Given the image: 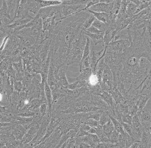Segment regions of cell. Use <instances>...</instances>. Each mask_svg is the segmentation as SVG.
<instances>
[{
	"mask_svg": "<svg viewBox=\"0 0 151 148\" xmlns=\"http://www.w3.org/2000/svg\"><path fill=\"white\" fill-rule=\"evenodd\" d=\"M132 44V41L126 40H118L111 41L106 48V53L122 54L127 51Z\"/></svg>",
	"mask_w": 151,
	"mask_h": 148,
	"instance_id": "6da1fadb",
	"label": "cell"
},
{
	"mask_svg": "<svg viewBox=\"0 0 151 148\" xmlns=\"http://www.w3.org/2000/svg\"><path fill=\"white\" fill-rule=\"evenodd\" d=\"M86 6L84 5H60V13L62 17V20L67 17L71 16L72 15L81 12V10Z\"/></svg>",
	"mask_w": 151,
	"mask_h": 148,
	"instance_id": "7a4b0ae2",
	"label": "cell"
},
{
	"mask_svg": "<svg viewBox=\"0 0 151 148\" xmlns=\"http://www.w3.org/2000/svg\"><path fill=\"white\" fill-rule=\"evenodd\" d=\"M68 66H65L60 68L59 70L54 71V75L57 85L59 87H62L63 89H68L69 86V82L66 76V71Z\"/></svg>",
	"mask_w": 151,
	"mask_h": 148,
	"instance_id": "3957f363",
	"label": "cell"
},
{
	"mask_svg": "<svg viewBox=\"0 0 151 148\" xmlns=\"http://www.w3.org/2000/svg\"><path fill=\"white\" fill-rule=\"evenodd\" d=\"M132 126L133 138L137 141H140L144 131V128L140 122L137 114L132 117Z\"/></svg>",
	"mask_w": 151,
	"mask_h": 148,
	"instance_id": "277c9868",
	"label": "cell"
},
{
	"mask_svg": "<svg viewBox=\"0 0 151 148\" xmlns=\"http://www.w3.org/2000/svg\"><path fill=\"white\" fill-rule=\"evenodd\" d=\"M137 115L144 129H148L151 126V111L145 108L138 111Z\"/></svg>",
	"mask_w": 151,
	"mask_h": 148,
	"instance_id": "5b68a950",
	"label": "cell"
},
{
	"mask_svg": "<svg viewBox=\"0 0 151 148\" xmlns=\"http://www.w3.org/2000/svg\"><path fill=\"white\" fill-rule=\"evenodd\" d=\"M60 9V5L58 6H51L40 9L38 13V16L42 20L48 17L54 16Z\"/></svg>",
	"mask_w": 151,
	"mask_h": 148,
	"instance_id": "8992f818",
	"label": "cell"
},
{
	"mask_svg": "<svg viewBox=\"0 0 151 148\" xmlns=\"http://www.w3.org/2000/svg\"><path fill=\"white\" fill-rule=\"evenodd\" d=\"M114 2V1H113L110 3L99 2L90 7L88 9L95 12L105 13L109 14L112 9Z\"/></svg>",
	"mask_w": 151,
	"mask_h": 148,
	"instance_id": "52a82bcc",
	"label": "cell"
},
{
	"mask_svg": "<svg viewBox=\"0 0 151 148\" xmlns=\"http://www.w3.org/2000/svg\"><path fill=\"white\" fill-rule=\"evenodd\" d=\"M40 125L32 123L30 128L28 130L27 133L23 137L21 142L23 144H26L31 142L36 136Z\"/></svg>",
	"mask_w": 151,
	"mask_h": 148,
	"instance_id": "ba28073f",
	"label": "cell"
},
{
	"mask_svg": "<svg viewBox=\"0 0 151 148\" xmlns=\"http://www.w3.org/2000/svg\"><path fill=\"white\" fill-rule=\"evenodd\" d=\"M31 125H24L20 124H15L13 129V134L17 140H22L23 137L27 133L28 130Z\"/></svg>",
	"mask_w": 151,
	"mask_h": 148,
	"instance_id": "9c48e42d",
	"label": "cell"
},
{
	"mask_svg": "<svg viewBox=\"0 0 151 148\" xmlns=\"http://www.w3.org/2000/svg\"><path fill=\"white\" fill-rule=\"evenodd\" d=\"M83 31L84 35L87 36V37H89L90 39L91 42L94 46H96L100 43L102 44L105 33H101V34H93L89 32L86 30H83Z\"/></svg>",
	"mask_w": 151,
	"mask_h": 148,
	"instance_id": "30bf717a",
	"label": "cell"
},
{
	"mask_svg": "<svg viewBox=\"0 0 151 148\" xmlns=\"http://www.w3.org/2000/svg\"><path fill=\"white\" fill-rule=\"evenodd\" d=\"M98 96L100 97L109 107L113 110L116 106V104L114 103L113 98L110 93L108 91L102 90L101 91Z\"/></svg>",
	"mask_w": 151,
	"mask_h": 148,
	"instance_id": "8fae6325",
	"label": "cell"
},
{
	"mask_svg": "<svg viewBox=\"0 0 151 148\" xmlns=\"http://www.w3.org/2000/svg\"><path fill=\"white\" fill-rule=\"evenodd\" d=\"M109 92L112 95L116 105L123 103L126 99L125 98L123 95L122 94L120 91L116 86H114L112 90L109 91Z\"/></svg>",
	"mask_w": 151,
	"mask_h": 148,
	"instance_id": "7c38bea8",
	"label": "cell"
},
{
	"mask_svg": "<svg viewBox=\"0 0 151 148\" xmlns=\"http://www.w3.org/2000/svg\"><path fill=\"white\" fill-rule=\"evenodd\" d=\"M89 12L93 14L94 17L96 18V19L100 21L103 23H105L106 24L110 25V21L109 19V14L105 13H98L95 12H92L91 10L87 9Z\"/></svg>",
	"mask_w": 151,
	"mask_h": 148,
	"instance_id": "4fadbf2b",
	"label": "cell"
},
{
	"mask_svg": "<svg viewBox=\"0 0 151 148\" xmlns=\"http://www.w3.org/2000/svg\"><path fill=\"white\" fill-rule=\"evenodd\" d=\"M40 8L60 5L62 4V1H36Z\"/></svg>",
	"mask_w": 151,
	"mask_h": 148,
	"instance_id": "5bb4252c",
	"label": "cell"
},
{
	"mask_svg": "<svg viewBox=\"0 0 151 148\" xmlns=\"http://www.w3.org/2000/svg\"><path fill=\"white\" fill-rule=\"evenodd\" d=\"M27 9L28 12L33 13L35 16L38 15L40 8L37 4L36 1H27L26 4Z\"/></svg>",
	"mask_w": 151,
	"mask_h": 148,
	"instance_id": "9a60e30c",
	"label": "cell"
},
{
	"mask_svg": "<svg viewBox=\"0 0 151 148\" xmlns=\"http://www.w3.org/2000/svg\"><path fill=\"white\" fill-rule=\"evenodd\" d=\"M102 126L104 135L109 139L111 134L115 130L113 124L112 122L111 121V119H110L109 122H108L106 124H105Z\"/></svg>",
	"mask_w": 151,
	"mask_h": 148,
	"instance_id": "2e32d148",
	"label": "cell"
},
{
	"mask_svg": "<svg viewBox=\"0 0 151 148\" xmlns=\"http://www.w3.org/2000/svg\"><path fill=\"white\" fill-rule=\"evenodd\" d=\"M150 99V97L147 95H139L136 103V105L139 108V111L145 108V105Z\"/></svg>",
	"mask_w": 151,
	"mask_h": 148,
	"instance_id": "e0dca14e",
	"label": "cell"
},
{
	"mask_svg": "<svg viewBox=\"0 0 151 148\" xmlns=\"http://www.w3.org/2000/svg\"><path fill=\"white\" fill-rule=\"evenodd\" d=\"M80 72L79 76L77 77L76 80H81L88 82L90 77L93 74L91 68H86Z\"/></svg>",
	"mask_w": 151,
	"mask_h": 148,
	"instance_id": "ac0fdd59",
	"label": "cell"
},
{
	"mask_svg": "<svg viewBox=\"0 0 151 148\" xmlns=\"http://www.w3.org/2000/svg\"><path fill=\"white\" fill-rule=\"evenodd\" d=\"M109 117L111 119V121L112 122L114 126V129L117 132L120 134H122V135H125L126 133L125 132L124 129L123 125L121 122L117 121L116 119H115L113 117L109 115Z\"/></svg>",
	"mask_w": 151,
	"mask_h": 148,
	"instance_id": "d6986e66",
	"label": "cell"
},
{
	"mask_svg": "<svg viewBox=\"0 0 151 148\" xmlns=\"http://www.w3.org/2000/svg\"><path fill=\"white\" fill-rule=\"evenodd\" d=\"M91 46V40L89 37L86 38V45L84 48V51L83 54L82 58L81 60L80 61H82L85 60L86 58H87L89 56L90 53V47Z\"/></svg>",
	"mask_w": 151,
	"mask_h": 148,
	"instance_id": "ffe728a7",
	"label": "cell"
},
{
	"mask_svg": "<svg viewBox=\"0 0 151 148\" xmlns=\"http://www.w3.org/2000/svg\"><path fill=\"white\" fill-rule=\"evenodd\" d=\"M92 25H93V27H95L99 31L105 32L108 29L109 25L106 24L105 23H103L96 19V20L94 21Z\"/></svg>",
	"mask_w": 151,
	"mask_h": 148,
	"instance_id": "44dd1931",
	"label": "cell"
},
{
	"mask_svg": "<svg viewBox=\"0 0 151 148\" xmlns=\"http://www.w3.org/2000/svg\"><path fill=\"white\" fill-rule=\"evenodd\" d=\"M137 6L130 1L128 4L126 8V13L129 17H131L135 14V12L137 9Z\"/></svg>",
	"mask_w": 151,
	"mask_h": 148,
	"instance_id": "7402d4cb",
	"label": "cell"
},
{
	"mask_svg": "<svg viewBox=\"0 0 151 148\" xmlns=\"http://www.w3.org/2000/svg\"><path fill=\"white\" fill-rule=\"evenodd\" d=\"M91 60L90 56L86 58L83 61H80L79 64V72L86 68H91Z\"/></svg>",
	"mask_w": 151,
	"mask_h": 148,
	"instance_id": "603a6c76",
	"label": "cell"
},
{
	"mask_svg": "<svg viewBox=\"0 0 151 148\" xmlns=\"http://www.w3.org/2000/svg\"><path fill=\"white\" fill-rule=\"evenodd\" d=\"M96 20V18L94 17V16L91 13V15H90L89 17L86 19V21L84 22V24L83 25V30H86L88 29V28L90 27L91 26H92L93 23Z\"/></svg>",
	"mask_w": 151,
	"mask_h": 148,
	"instance_id": "cb8c5ba5",
	"label": "cell"
},
{
	"mask_svg": "<svg viewBox=\"0 0 151 148\" xmlns=\"http://www.w3.org/2000/svg\"><path fill=\"white\" fill-rule=\"evenodd\" d=\"M96 148H122L118 144H113L110 142H100Z\"/></svg>",
	"mask_w": 151,
	"mask_h": 148,
	"instance_id": "d4e9b609",
	"label": "cell"
},
{
	"mask_svg": "<svg viewBox=\"0 0 151 148\" xmlns=\"http://www.w3.org/2000/svg\"><path fill=\"white\" fill-rule=\"evenodd\" d=\"M111 110H106L102 113V115H101L100 120L99 121L100 125L103 126L110 120V118L109 117V113Z\"/></svg>",
	"mask_w": 151,
	"mask_h": 148,
	"instance_id": "484cf974",
	"label": "cell"
},
{
	"mask_svg": "<svg viewBox=\"0 0 151 148\" xmlns=\"http://www.w3.org/2000/svg\"><path fill=\"white\" fill-rule=\"evenodd\" d=\"M119 134H120L118 133L116 130H114L112 134H111L110 137L109 138L110 143L113 144H117L118 142Z\"/></svg>",
	"mask_w": 151,
	"mask_h": 148,
	"instance_id": "4316f807",
	"label": "cell"
},
{
	"mask_svg": "<svg viewBox=\"0 0 151 148\" xmlns=\"http://www.w3.org/2000/svg\"><path fill=\"white\" fill-rule=\"evenodd\" d=\"M122 125H123L125 132L126 134H128L129 136H131V137L133 138V129L132 126L131 125H129V124L123 123V122H122Z\"/></svg>",
	"mask_w": 151,
	"mask_h": 148,
	"instance_id": "83f0119b",
	"label": "cell"
},
{
	"mask_svg": "<svg viewBox=\"0 0 151 148\" xmlns=\"http://www.w3.org/2000/svg\"><path fill=\"white\" fill-rule=\"evenodd\" d=\"M40 113L41 117H45L47 115L48 113V109H47V103H44L40 105Z\"/></svg>",
	"mask_w": 151,
	"mask_h": 148,
	"instance_id": "f1b7e54d",
	"label": "cell"
},
{
	"mask_svg": "<svg viewBox=\"0 0 151 148\" xmlns=\"http://www.w3.org/2000/svg\"><path fill=\"white\" fill-rule=\"evenodd\" d=\"M84 124H87L91 128H97L98 126H100L99 121H96L95 119H93V118H89V119H87Z\"/></svg>",
	"mask_w": 151,
	"mask_h": 148,
	"instance_id": "f546056e",
	"label": "cell"
},
{
	"mask_svg": "<svg viewBox=\"0 0 151 148\" xmlns=\"http://www.w3.org/2000/svg\"><path fill=\"white\" fill-rule=\"evenodd\" d=\"M121 119L122 122L126 123V124H129V125H132V117L129 114L121 116Z\"/></svg>",
	"mask_w": 151,
	"mask_h": 148,
	"instance_id": "4dcf8cb0",
	"label": "cell"
},
{
	"mask_svg": "<svg viewBox=\"0 0 151 148\" xmlns=\"http://www.w3.org/2000/svg\"><path fill=\"white\" fill-rule=\"evenodd\" d=\"M99 2H100V0H91V1H89L88 4L86 5V7L84 8L83 9H82L81 12L87 10V9H89L90 7L93 6L94 5L98 4V3H99Z\"/></svg>",
	"mask_w": 151,
	"mask_h": 148,
	"instance_id": "1f68e13d",
	"label": "cell"
},
{
	"mask_svg": "<svg viewBox=\"0 0 151 148\" xmlns=\"http://www.w3.org/2000/svg\"><path fill=\"white\" fill-rule=\"evenodd\" d=\"M86 30L88 31L89 32L93 33V34H101V33H105V32H101V31L98 30L95 27H93V25L91 26L90 27L88 28V29H86Z\"/></svg>",
	"mask_w": 151,
	"mask_h": 148,
	"instance_id": "d6a6232c",
	"label": "cell"
},
{
	"mask_svg": "<svg viewBox=\"0 0 151 148\" xmlns=\"http://www.w3.org/2000/svg\"><path fill=\"white\" fill-rule=\"evenodd\" d=\"M9 37H10V35H7L6 37H5L4 40V41L2 42L1 45L0 46V51H2L4 50V48L5 45L6 44L7 41L8 40Z\"/></svg>",
	"mask_w": 151,
	"mask_h": 148,
	"instance_id": "836d02e7",
	"label": "cell"
},
{
	"mask_svg": "<svg viewBox=\"0 0 151 148\" xmlns=\"http://www.w3.org/2000/svg\"><path fill=\"white\" fill-rule=\"evenodd\" d=\"M129 148H141V142L140 141L136 142Z\"/></svg>",
	"mask_w": 151,
	"mask_h": 148,
	"instance_id": "e575fe53",
	"label": "cell"
},
{
	"mask_svg": "<svg viewBox=\"0 0 151 148\" xmlns=\"http://www.w3.org/2000/svg\"><path fill=\"white\" fill-rule=\"evenodd\" d=\"M144 129L146 130L149 133V134H150V138H151V139H150V141H149V144H148V148H150V147H151V126L149 128H148V129Z\"/></svg>",
	"mask_w": 151,
	"mask_h": 148,
	"instance_id": "d590c367",
	"label": "cell"
},
{
	"mask_svg": "<svg viewBox=\"0 0 151 148\" xmlns=\"http://www.w3.org/2000/svg\"><path fill=\"white\" fill-rule=\"evenodd\" d=\"M88 133L90 134H96V130H95V128H91Z\"/></svg>",
	"mask_w": 151,
	"mask_h": 148,
	"instance_id": "8d00e7d4",
	"label": "cell"
},
{
	"mask_svg": "<svg viewBox=\"0 0 151 148\" xmlns=\"http://www.w3.org/2000/svg\"></svg>",
	"mask_w": 151,
	"mask_h": 148,
	"instance_id": "74e56055",
	"label": "cell"
}]
</instances>
